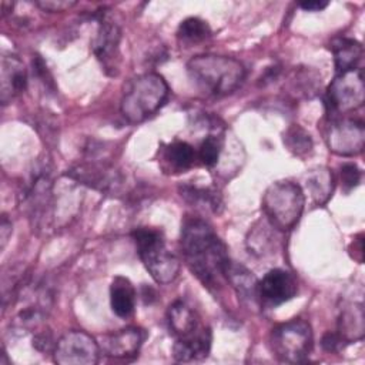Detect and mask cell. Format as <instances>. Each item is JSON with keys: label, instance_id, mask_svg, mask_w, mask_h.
<instances>
[{"label": "cell", "instance_id": "obj_1", "mask_svg": "<svg viewBox=\"0 0 365 365\" xmlns=\"http://www.w3.org/2000/svg\"><path fill=\"white\" fill-rule=\"evenodd\" d=\"M181 251L192 275L210 291L220 288L227 279L231 262L225 244L208 222L201 218H187L181 227Z\"/></svg>", "mask_w": 365, "mask_h": 365}, {"label": "cell", "instance_id": "obj_11", "mask_svg": "<svg viewBox=\"0 0 365 365\" xmlns=\"http://www.w3.org/2000/svg\"><path fill=\"white\" fill-rule=\"evenodd\" d=\"M297 289V279L291 272L282 268H274L258 281V299L262 305L277 307L294 298Z\"/></svg>", "mask_w": 365, "mask_h": 365}, {"label": "cell", "instance_id": "obj_28", "mask_svg": "<svg viewBox=\"0 0 365 365\" xmlns=\"http://www.w3.org/2000/svg\"><path fill=\"white\" fill-rule=\"evenodd\" d=\"M344 339L341 338L339 334H335V332H327L322 339H321V345L325 351L328 352H335L338 351L342 345H344Z\"/></svg>", "mask_w": 365, "mask_h": 365}, {"label": "cell", "instance_id": "obj_10", "mask_svg": "<svg viewBox=\"0 0 365 365\" xmlns=\"http://www.w3.org/2000/svg\"><path fill=\"white\" fill-rule=\"evenodd\" d=\"M120 40L121 30L120 27L104 17V13H100L98 17V30L93 41V51L100 61L103 70L108 76L118 74L120 63Z\"/></svg>", "mask_w": 365, "mask_h": 365}, {"label": "cell", "instance_id": "obj_14", "mask_svg": "<svg viewBox=\"0 0 365 365\" xmlns=\"http://www.w3.org/2000/svg\"><path fill=\"white\" fill-rule=\"evenodd\" d=\"M27 87V71L14 54H3L0 63V101L3 106L20 96Z\"/></svg>", "mask_w": 365, "mask_h": 365}, {"label": "cell", "instance_id": "obj_9", "mask_svg": "<svg viewBox=\"0 0 365 365\" xmlns=\"http://www.w3.org/2000/svg\"><path fill=\"white\" fill-rule=\"evenodd\" d=\"M327 143L329 150L338 155L351 157L359 154L365 144L362 121L354 118L334 120L328 127Z\"/></svg>", "mask_w": 365, "mask_h": 365}, {"label": "cell", "instance_id": "obj_21", "mask_svg": "<svg viewBox=\"0 0 365 365\" xmlns=\"http://www.w3.org/2000/svg\"><path fill=\"white\" fill-rule=\"evenodd\" d=\"M308 190L317 204H325L334 190V177L328 168L319 167L308 175Z\"/></svg>", "mask_w": 365, "mask_h": 365}, {"label": "cell", "instance_id": "obj_16", "mask_svg": "<svg viewBox=\"0 0 365 365\" xmlns=\"http://www.w3.org/2000/svg\"><path fill=\"white\" fill-rule=\"evenodd\" d=\"M365 332V315L364 305L361 302H354L346 305L338 321V334L345 342L359 341L364 338Z\"/></svg>", "mask_w": 365, "mask_h": 365}, {"label": "cell", "instance_id": "obj_7", "mask_svg": "<svg viewBox=\"0 0 365 365\" xmlns=\"http://www.w3.org/2000/svg\"><path fill=\"white\" fill-rule=\"evenodd\" d=\"M365 100L362 68H351L336 73L327 88L325 107L328 115H338L359 108Z\"/></svg>", "mask_w": 365, "mask_h": 365}, {"label": "cell", "instance_id": "obj_12", "mask_svg": "<svg viewBox=\"0 0 365 365\" xmlns=\"http://www.w3.org/2000/svg\"><path fill=\"white\" fill-rule=\"evenodd\" d=\"M145 336L147 334L144 329L137 327H127L104 335L98 345L100 351L108 358L131 359L138 354Z\"/></svg>", "mask_w": 365, "mask_h": 365}, {"label": "cell", "instance_id": "obj_19", "mask_svg": "<svg viewBox=\"0 0 365 365\" xmlns=\"http://www.w3.org/2000/svg\"><path fill=\"white\" fill-rule=\"evenodd\" d=\"M167 317L170 329L175 338L185 336L201 325L195 311H192L182 301H175L173 305H170Z\"/></svg>", "mask_w": 365, "mask_h": 365}, {"label": "cell", "instance_id": "obj_15", "mask_svg": "<svg viewBox=\"0 0 365 365\" xmlns=\"http://www.w3.org/2000/svg\"><path fill=\"white\" fill-rule=\"evenodd\" d=\"M211 331L208 327L200 325L191 334L175 338V344L173 346V356L180 362L198 361L208 355L211 349Z\"/></svg>", "mask_w": 365, "mask_h": 365}, {"label": "cell", "instance_id": "obj_31", "mask_svg": "<svg viewBox=\"0 0 365 365\" xmlns=\"http://www.w3.org/2000/svg\"><path fill=\"white\" fill-rule=\"evenodd\" d=\"M11 234V222L7 220L6 215H3L1 218V225H0V238H1V250L4 248L7 240H9V235Z\"/></svg>", "mask_w": 365, "mask_h": 365}, {"label": "cell", "instance_id": "obj_20", "mask_svg": "<svg viewBox=\"0 0 365 365\" xmlns=\"http://www.w3.org/2000/svg\"><path fill=\"white\" fill-rule=\"evenodd\" d=\"M331 50L334 53L336 73L356 68V66L361 61L362 54H364L361 43H358L354 38H346V37L335 38L331 43Z\"/></svg>", "mask_w": 365, "mask_h": 365}, {"label": "cell", "instance_id": "obj_6", "mask_svg": "<svg viewBox=\"0 0 365 365\" xmlns=\"http://www.w3.org/2000/svg\"><path fill=\"white\" fill-rule=\"evenodd\" d=\"M312 329L304 319H291L277 325L269 334V348L275 358L287 364L307 359L312 349Z\"/></svg>", "mask_w": 365, "mask_h": 365}, {"label": "cell", "instance_id": "obj_30", "mask_svg": "<svg viewBox=\"0 0 365 365\" xmlns=\"http://www.w3.org/2000/svg\"><path fill=\"white\" fill-rule=\"evenodd\" d=\"M328 6V1H319V0H309V1H301L299 7L305 11H321Z\"/></svg>", "mask_w": 365, "mask_h": 365}, {"label": "cell", "instance_id": "obj_29", "mask_svg": "<svg viewBox=\"0 0 365 365\" xmlns=\"http://www.w3.org/2000/svg\"><path fill=\"white\" fill-rule=\"evenodd\" d=\"M56 345V344H54ZM54 345L51 342V335L44 332H38L34 338H33V346H36L38 351H48L51 346L54 349Z\"/></svg>", "mask_w": 365, "mask_h": 365}, {"label": "cell", "instance_id": "obj_22", "mask_svg": "<svg viewBox=\"0 0 365 365\" xmlns=\"http://www.w3.org/2000/svg\"><path fill=\"white\" fill-rule=\"evenodd\" d=\"M284 144L294 155H297L299 158L309 155L312 151V147H314L309 133L297 124H292L285 131Z\"/></svg>", "mask_w": 365, "mask_h": 365}, {"label": "cell", "instance_id": "obj_5", "mask_svg": "<svg viewBox=\"0 0 365 365\" xmlns=\"http://www.w3.org/2000/svg\"><path fill=\"white\" fill-rule=\"evenodd\" d=\"M304 204V191L292 181L272 182L262 197L264 214L269 224L279 231L294 228L302 215Z\"/></svg>", "mask_w": 365, "mask_h": 365}, {"label": "cell", "instance_id": "obj_2", "mask_svg": "<svg viewBox=\"0 0 365 365\" xmlns=\"http://www.w3.org/2000/svg\"><path fill=\"white\" fill-rule=\"evenodd\" d=\"M187 74L200 91L212 97H224L242 84L245 67L232 57L200 54L188 60Z\"/></svg>", "mask_w": 365, "mask_h": 365}, {"label": "cell", "instance_id": "obj_23", "mask_svg": "<svg viewBox=\"0 0 365 365\" xmlns=\"http://www.w3.org/2000/svg\"><path fill=\"white\" fill-rule=\"evenodd\" d=\"M164 158L173 168H175L178 171H184L192 165L195 153H194V148L188 143L174 141L167 145Z\"/></svg>", "mask_w": 365, "mask_h": 365}, {"label": "cell", "instance_id": "obj_25", "mask_svg": "<svg viewBox=\"0 0 365 365\" xmlns=\"http://www.w3.org/2000/svg\"><path fill=\"white\" fill-rule=\"evenodd\" d=\"M222 141L217 135H208L202 140L200 145V160L205 167H214L218 163L221 154Z\"/></svg>", "mask_w": 365, "mask_h": 365}, {"label": "cell", "instance_id": "obj_8", "mask_svg": "<svg viewBox=\"0 0 365 365\" xmlns=\"http://www.w3.org/2000/svg\"><path fill=\"white\" fill-rule=\"evenodd\" d=\"M98 342L87 332L73 329L58 338L53 349L58 365H96L100 358Z\"/></svg>", "mask_w": 365, "mask_h": 365}, {"label": "cell", "instance_id": "obj_18", "mask_svg": "<svg viewBox=\"0 0 365 365\" xmlns=\"http://www.w3.org/2000/svg\"><path fill=\"white\" fill-rule=\"evenodd\" d=\"M110 304L120 318H128L135 308V289L128 278L115 277L110 287Z\"/></svg>", "mask_w": 365, "mask_h": 365}, {"label": "cell", "instance_id": "obj_17", "mask_svg": "<svg viewBox=\"0 0 365 365\" xmlns=\"http://www.w3.org/2000/svg\"><path fill=\"white\" fill-rule=\"evenodd\" d=\"M227 281L232 285L238 298H241L242 301H248L251 304L259 301L258 299V279L244 265L230 262L228 269H227Z\"/></svg>", "mask_w": 365, "mask_h": 365}, {"label": "cell", "instance_id": "obj_26", "mask_svg": "<svg viewBox=\"0 0 365 365\" xmlns=\"http://www.w3.org/2000/svg\"><path fill=\"white\" fill-rule=\"evenodd\" d=\"M361 170L352 164V163H346L341 167V184L345 192H349L351 190H354L359 182H361Z\"/></svg>", "mask_w": 365, "mask_h": 365}, {"label": "cell", "instance_id": "obj_24", "mask_svg": "<svg viewBox=\"0 0 365 365\" xmlns=\"http://www.w3.org/2000/svg\"><path fill=\"white\" fill-rule=\"evenodd\" d=\"M177 36L182 41L200 43L211 36V29L205 20H201L198 17H188L180 23Z\"/></svg>", "mask_w": 365, "mask_h": 365}, {"label": "cell", "instance_id": "obj_4", "mask_svg": "<svg viewBox=\"0 0 365 365\" xmlns=\"http://www.w3.org/2000/svg\"><path fill=\"white\" fill-rule=\"evenodd\" d=\"M137 254L157 284L173 282L180 271L178 258L167 248L161 231L140 227L133 231Z\"/></svg>", "mask_w": 365, "mask_h": 365}, {"label": "cell", "instance_id": "obj_27", "mask_svg": "<svg viewBox=\"0 0 365 365\" xmlns=\"http://www.w3.org/2000/svg\"><path fill=\"white\" fill-rule=\"evenodd\" d=\"M77 3L73 0H38L36 1V6L40 7L44 11L56 13V11H66L74 7Z\"/></svg>", "mask_w": 365, "mask_h": 365}, {"label": "cell", "instance_id": "obj_3", "mask_svg": "<svg viewBox=\"0 0 365 365\" xmlns=\"http://www.w3.org/2000/svg\"><path fill=\"white\" fill-rule=\"evenodd\" d=\"M168 93V84L158 73L140 74L124 87L120 104L121 114L133 124L141 123L164 106Z\"/></svg>", "mask_w": 365, "mask_h": 365}, {"label": "cell", "instance_id": "obj_13", "mask_svg": "<svg viewBox=\"0 0 365 365\" xmlns=\"http://www.w3.org/2000/svg\"><path fill=\"white\" fill-rule=\"evenodd\" d=\"M67 177L100 191H113L121 184V175L113 167L100 163H86L76 165Z\"/></svg>", "mask_w": 365, "mask_h": 365}]
</instances>
